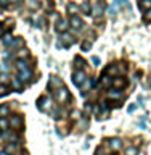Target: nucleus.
<instances>
[{
    "instance_id": "aec40b11",
    "label": "nucleus",
    "mask_w": 151,
    "mask_h": 155,
    "mask_svg": "<svg viewBox=\"0 0 151 155\" xmlns=\"http://www.w3.org/2000/svg\"><path fill=\"white\" fill-rule=\"evenodd\" d=\"M125 84V79H122V78H116L114 79V86L116 87H122Z\"/></svg>"
},
{
    "instance_id": "c85d7f7f",
    "label": "nucleus",
    "mask_w": 151,
    "mask_h": 155,
    "mask_svg": "<svg viewBox=\"0 0 151 155\" xmlns=\"http://www.w3.org/2000/svg\"><path fill=\"white\" fill-rule=\"evenodd\" d=\"M135 108H137V105H135V104H134V105H130V107H129V111H134Z\"/></svg>"
},
{
    "instance_id": "2f4dec72",
    "label": "nucleus",
    "mask_w": 151,
    "mask_h": 155,
    "mask_svg": "<svg viewBox=\"0 0 151 155\" xmlns=\"http://www.w3.org/2000/svg\"><path fill=\"white\" fill-rule=\"evenodd\" d=\"M7 2H8V0H0V5H3V7H5V5H7Z\"/></svg>"
},
{
    "instance_id": "a878e982",
    "label": "nucleus",
    "mask_w": 151,
    "mask_h": 155,
    "mask_svg": "<svg viewBox=\"0 0 151 155\" xmlns=\"http://www.w3.org/2000/svg\"><path fill=\"white\" fill-rule=\"evenodd\" d=\"M68 10H69V12H76V10H77V7H76L74 3H69V7H68Z\"/></svg>"
},
{
    "instance_id": "9d476101",
    "label": "nucleus",
    "mask_w": 151,
    "mask_h": 155,
    "mask_svg": "<svg viewBox=\"0 0 151 155\" xmlns=\"http://www.w3.org/2000/svg\"><path fill=\"white\" fill-rule=\"evenodd\" d=\"M61 39H63V42H64L66 47H69L71 44L74 42V37H72L71 34H68V32H63V37H61Z\"/></svg>"
},
{
    "instance_id": "72a5a7b5",
    "label": "nucleus",
    "mask_w": 151,
    "mask_h": 155,
    "mask_svg": "<svg viewBox=\"0 0 151 155\" xmlns=\"http://www.w3.org/2000/svg\"><path fill=\"white\" fill-rule=\"evenodd\" d=\"M0 155H8L7 152H0Z\"/></svg>"
},
{
    "instance_id": "393cba45",
    "label": "nucleus",
    "mask_w": 151,
    "mask_h": 155,
    "mask_svg": "<svg viewBox=\"0 0 151 155\" xmlns=\"http://www.w3.org/2000/svg\"><path fill=\"white\" fill-rule=\"evenodd\" d=\"M127 0H114V7H121V5H125Z\"/></svg>"
},
{
    "instance_id": "f8f14e48",
    "label": "nucleus",
    "mask_w": 151,
    "mask_h": 155,
    "mask_svg": "<svg viewBox=\"0 0 151 155\" xmlns=\"http://www.w3.org/2000/svg\"><path fill=\"white\" fill-rule=\"evenodd\" d=\"M2 42H3V45L11 47V45H13V42H14V39L11 37V34H5L3 39H2Z\"/></svg>"
},
{
    "instance_id": "1a4fd4ad",
    "label": "nucleus",
    "mask_w": 151,
    "mask_h": 155,
    "mask_svg": "<svg viewBox=\"0 0 151 155\" xmlns=\"http://www.w3.org/2000/svg\"><path fill=\"white\" fill-rule=\"evenodd\" d=\"M109 147L113 150H119L121 147H122V140L121 139H111L109 140Z\"/></svg>"
},
{
    "instance_id": "f03ea898",
    "label": "nucleus",
    "mask_w": 151,
    "mask_h": 155,
    "mask_svg": "<svg viewBox=\"0 0 151 155\" xmlns=\"http://www.w3.org/2000/svg\"><path fill=\"white\" fill-rule=\"evenodd\" d=\"M85 79H87V74H85L82 70H80V71H76L74 76H72V82H74L76 86H82Z\"/></svg>"
},
{
    "instance_id": "6ab92c4d",
    "label": "nucleus",
    "mask_w": 151,
    "mask_h": 155,
    "mask_svg": "<svg viewBox=\"0 0 151 155\" xmlns=\"http://www.w3.org/2000/svg\"><path fill=\"white\" fill-rule=\"evenodd\" d=\"M137 153H138L137 147H127L125 149V155H137Z\"/></svg>"
},
{
    "instance_id": "a211bd4d",
    "label": "nucleus",
    "mask_w": 151,
    "mask_h": 155,
    "mask_svg": "<svg viewBox=\"0 0 151 155\" xmlns=\"http://www.w3.org/2000/svg\"><path fill=\"white\" fill-rule=\"evenodd\" d=\"M8 92H10V87H8V86H5V84H0V97L7 95Z\"/></svg>"
},
{
    "instance_id": "b1692460",
    "label": "nucleus",
    "mask_w": 151,
    "mask_h": 155,
    "mask_svg": "<svg viewBox=\"0 0 151 155\" xmlns=\"http://www.w3.org/2000/svg\"><path fill=\"white\" fill-rule=\"evenodd\" d=\"M80 8L84 10V12H85L87 15H89V12H90V5L87 3V2H84V3H82V7H80Z\"/></svg>"
},
{
    "instance_id": "6e6552de",
    "label": "nucleus",
    "mask_w": 151,
    "mask_h": 155,
    "mask_svg": "<svg viewBox=\"0 0 151 155\" xmlns=\"http://www.w3.org/2000/svg\"><path fill=\"white\" fill-rule=\"evenodd\" d=\"M39 108L40 110H45L48 105H50V99H48V97H40V99H39Z\"/></svg>"
},
{
    "instance_id": "7ed1b4c3",
    "label": "nucleus",
    "mask_w": 151,
    "mask_h": 155,
    "mask_svg": "<svg viewBox=\"0 0 151 155\" xmlns=\"http://www.w3.org/2000/svg\"><path fill=\"white\" fill-rule=\"evenodd\" d=\"M10 126H11L13 129H16V131H19L23 128V118L19 115H14V116H11V120H10Z\"/></svg>"
},
{
    "instance_id": "5701e85b",
    "label": "nucleus",
    "mask_w": 151,
    "mask_h": 155,
    "mask_svg": "<svg viewBox=\"0 0 151 155\" xmlns=\"http://www.w3.org/2000/svg\"><path fill=\"white\" fill-rule=\"evenodd\" d=\"M13 86L16 87L18 91H21V82H19V79H18V78H14V79H13Z\"/></svg>"
},
{
    "instance_id": "c9c22d12",
    "label": "nucleus",
    "mask_w": 151,
    "mask_h": 155,
    "mask_svg": "<svg viewBox=\"0 0 151 155\" xmlns=\"http://www.w3.org/2000/svg\"><path fill=\"white\" fill-rule=\"evenodd\" d=\"M0 134H2V129H0Z\"/></svg>"
},
{
    "instance_id": "0eeeda50",
    "label": "nucleus",
    "mask_w": 151,
    "mask_h": 155,
    "mask_svg": "<svg viewBox=\"0 0 151 155\" xmlns=\"http://www.w3.org/2000/svg\"><path fill=\"white\" fill-rule=\"evenodd\" d=\"M66 29H68V21H66V19H63V18H60L56 21V31L58 32H64Z\"/></svg>"
},
{
    "instance_id": "473e14b6",
    "label": "nucleus",
    "mask_w": 151,
    "mask_h": 155,
    "mask_svg": "<svg viewBox=\"0 0 151 155\" xmlns=\"http://www.w3.org/2000/svg\"><path fill=\"white\" fill-rule=\"evenodd\" d=\"M11 2H13V3H16V5H18L19 2H21V0H10V3H11Z\"/></svg>"
},
{
    "instance_id": "2eb2a0df",
    "label": "nucleus",
    "mask_w": 151,
    "mask_h": 155,
    "mask_svg": "<svg viewBox=\"0 0 151 155\" xmlns=\"http://www.w3.org/2000/svg\"><path fill=\"white\" fill-rule=\"evenodd\" d=\"M138 7L142 8V10H149L151 8V0H140Z\"/></svg>"
},
{
    "instance_id": "ddd939ff",
    "label": "nucleus",
    "mask_w": 151,
    "mask_h": 155,
    "mask_svg": "<svg viewBox=\"0 0 151 155\" xmlns=\"http://www.w3.org/2000/svg\"><path fill=\"white\" fill-rule=\"evenodd\" d=\"M103 7H105V5H103V2H96V3H95L93 10H92L95 16H98V15H101V12H103Z\"/></svg>"
},
{
    "instance_id": "bb28decb",
    "label": "nucleus",
    "mask_w": 151,
    "mask_h": 155,
    "mask_svg": "<svg viewBox=\"0 0 151 155\" xmlns=\"http://www.w3.org/2000/svg\"><path fill=\"white\" fill-rule=\"evenodd\" d=\"M92 61H93L95 65H100V60H98V57H92Z\"/></svg>"
},
{
    "instance_id": "20e7f679",
    "label": "nucleus",
    "mask_w": 151,
    "mask_h": 155,
    "mask_svg": "<svg viewBox=\"0 0 151 155\" xmlns=\"http://www.w3.org/2000/svg\"><path fill=\"white\" fill-rule=\"evenodd\" d=\"M69 24L74 29H82V26H84V21L79 18V16H76V15H72V16L69 18Z\"/></svg>"
},
{
    "instance_id": "4be33fe9",
    "label": "nucleus",
    "mask_w": 151,
    "mask_h": 155,
    "mask_svg": "<svg viewBox=\"0 0 151 155\" xmlns=\"http://www.w3.org/2000/svg\"><path fill=\"white\" fill-rule=\"evenodd\" d=\"M143 19H145V21H151V8L146 10V13L143 15Z\"/></svg>"
},
{
    "instance_id": "f3484780",
    "label": "nucleus",
    "mask_w": 151,
    "mask_h": 155,
    "mask_svg": "<svg viewBox=\"0 0 151 155\" xmlns=\"http://www.w3.org/2000/svg\"><path fill=\"white\" fill-rule=\"evenodd\" d=\"M121 95H122V94H121L119 91H109V92H108V97H109V99H121Z\"/></svg>"
},
{
    "instance_id": "423d86ee",
    "label": "nucleus",
    "mask_w": 151,
    "mask_h": 155,
    "mask_svg": "<svg viewBox=\"0 0 151 155\" xmlns=\"http://www.w3.org/2000/svg\"><path fill=\"white\" fill-rule=\"evenodd\" d=\"M18 79L19 81H31L32 79V73L31 70H24V71H19V76H18Z\"/></svg>"
},
{
    "instance_id": "412c9836",
    "label": "nucleus",
    "mask_w": 151,
    "mask_h": 155,
    "mask_svg": "<svg viewBox=\"0 0 151 155\" xmlns=\"http://www.w3.org/2000/svg\"><path fill=\"white\" fill-rule=\"evenodd\" d=\"M8 124H10V123H8V121L5 120V118H0V129H5Z\"/></svg>"
},
{
    "instance_id": "39448f33",
    "label": "nucleus",
    "mask_w": 151,
    "mask_h": 155,
    "mask_svg": "<svg viewBox=\"0 0 151 155\" xmlns=\"http://www.w3.org/2000/svg\"><path fill=\"white\" fill-rule=\"evenodd\" d=\"M48 86L52 87V89H60L61 86V79L58 76H50V82H48Z\"/></svg>"
},
{
    "instance_id": "4468645a",
    "label": "nucleus",
    "mask_w": 151,
    "mask_h": 155,
    "mask_svg": "<svg viewBox=\"0 0 151 155\" xmlns=\"http://www.w3.org/2000/svg\"><path fill=\"white\" fill-rule=\"evenodd\" d=\"M8 113H10V105H7V104L0 105V118H5Z\"/></svg>"
},
{
    "instance_id": "c756f323",
    "label": "nucleus",
    "mask_w": 151,
    "mask_h": 155,
    "mask_svg": "<svg viewBox=\"0 0 151 155\" xmlns=\"http://www.w3.org/2000/svg\"><path fill=\"white\" fill-rule=\"evenodd\" d=\"M72 118H76V120L79 118V111H74V113H72Z\"/></svg>"
},
{
    "instance_id": "7c9ffc66",
    "label": "nucleus",
    "mask_w": 151,
    "mask_h": 155,
    "mask_svg": "<svg viewBox=\"0 0 151 155\" xmlns=\"http://www.w3.org/2000/svg\"><path fill=\"white\" fill-rule=\"evenodd\" d=\"M96 155H106L105 152H103V150H101V149H98V152H96Z\"/></svg>"
},
{
    "instance_id": "cd10ccee",
    "label": "nucleus",
    "mask_w": 151,
    "mask_h": 155,
    "mask_svg": "<svg viewBox=\"0 0 151 155\" xmlns=\"http://www.w3.org/2000/svg\"><path fill=\"white\" fill-rule=\"evenodd\" d=\"M82 48H84V50H87V48H90V42H84V45H82Z\"/></svg>"
},
{
    "instance_id": "dca6fc26",
    "label": "nucleus",
    "mask_w": 151,
    "mask_h": 155,
    "mask_svg": "<svg viewBox=\"0 0 151 155\" xmlns=\"http://www.w3.org/2000/svg\"><path fill=\"white\" fill-rule=\"evenodd\" d=\"M84 65H85V61L82 60L80 57H76V60H74V66L77 68V70L80 71V68H84Z\"/></svg>"
},
{
    "instance_id": "f704fd0d",
    "label": "nucleus",
    "mask_w": 151,
    "mask_h": 155,
    "mask_svg": "<svg viewBox=\"0 0 151 155\" xmlns=\"http://www.w3.org/2000/svg\"><path fill=\"white\" fill-rule=\"evenodd\" d=\"M0 31H2V24H0Z\"/></svg>"
},
{
    "instance_id": "f257e3e1",
    "label": "nucleus",
    "mask_w": 151,
    "mask_h": 155,
    "mask_svg": "<svg viewBox=\"0 0 151 155\" xmlns=\"http://www.w3.org/2000/svg\"><path fill=\"white\" fill-rule=\"evenodd\" d=\"M55 99L60 102V104H64V102L69 100V91L66 87H60V89L55 91Z\"/></svg>"
},
{
    "instance_id": "9b49d317",
    "label": "nucleus",
    "mask_w": 151,
    "mask_h": 155,
    "mask_svg": "<svg viewBox=\"0 0 151 155\" xmlns=\"http://www.w3.org/2000/svg\"><path fill=\"white\" fill-rule=\"evenodd\" d=\"M16 68H18V71H24V70H29V65H27V61H24L23 58H19L16 61Z\"/></svg>"
}]
</instances>
